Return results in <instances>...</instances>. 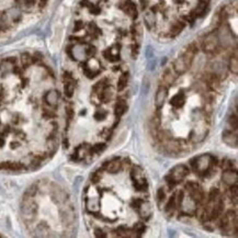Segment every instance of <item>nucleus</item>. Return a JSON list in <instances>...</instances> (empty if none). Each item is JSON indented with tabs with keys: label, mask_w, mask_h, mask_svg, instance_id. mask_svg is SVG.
Masks as SVG:
<instances>
[{
	"label": "nucleus",
	"mask_w": 238,
	"mask_h": 238,
	"mask_svg": "<svg viewBox=\"0 0 238 238\" xmlns=\"http://www.w3.org/2000/svg\"><path fill=\"white\" fill-rule=\"evenodd\" d=\"M196 53V47L194 46V44H191L190 46L186 48V51L183 53V55H181L180 57H178L173 63V70L177 74H184L186 70L190 68L192 62L194 59Z\"/></svg>",
	"instance_id": "nucleus-1"
},
{
	"label": "nucleus",
	"mask_w": 238,
	"mask_h": 238,
	"mask_svg": "<svg viewBox=\"0 0 238 238\" xmlns=\"http://www.w3.org/2000/svg\"><path fill=\"white\" fill-rule=\"evenodd\" d=\"M189 173V169L186 166L184 165H178L175 168H172V170L170 171V175H169V179L167 180V183H168L169 188H172L175 184L181 182L184 178L188 176Z\"/></svg>",
	"instance_id": "nucleus-2"
},
{
	"label": "nucleus",
	"mask_w": 238,
	"mask_h": 238,
	"mask_svg": "<svg viewBox=\"0 0 238 238\" xmlns=\"http://www.w3.org/2000/svg\"><path fill=\"white\" fill-rule=\"evenodd\" d=\"M196 162H194V165H196V170L201 173H205L211 169V167L213 166V165L216 164L217 159L214 158L213 156L206 155V154H205V155H202V156H200V157L196 158Z\"/></svg>",
	"instance_id": "nucleus-3"
},
{
	"label": "nucleus",
	"mask_w": 238,
	"mask_h": 238,
	"mask_svg": "<svg viewBox=\"0 0 238 238\" xmlns=\"http://www.w3.org/2000/svg\"><path fill=\"white\" fill-rule=\"evenodd\" d=\"M31 198L32 196L25 198L22 203V207H21L22 216L25 221H32L35 217V214L37 212V205L34 203V201Z\"/></svg>",
	"instance_id": "nucleus-4"
},
{
	"label": "nucleus",
	"mask_w": 238,
	"mask_h": 238,
	"mask_svg": "<svg viewBox=\"0 0 238 238\" xmlns=\"http://www.w3.org/2000/svg\"><path fill=\"white\" fill-rule=\"evenodd\" d=\"M218 43H220V40H218V36L216 35L215 33H209L205 38L203 40L202 43V48L205 53H214L216 51V48L218 47Z\"/></svg>",
	"instance_id": "nucleus-5"
},
{
	"label": "nucleus",
	"mask_w": 238,
	"mask_h": 238,
	"mask_svg": "<svg viewBox=\"0 0 238 238\" xmlns=\"http://www.w3.org/2000/svg\"><path fill=\"white\" fill-rule=\"evenodd\" d=\"M167 97H168V90H167V88L165 87V86H161V87L158 88L157 92H156V97H155V104L158 109L164 106Z\"/></svg>",
	"instance_id": "nucleus-6"
},
{
	"label": "nucleus",
	"mask_w": 238,
	"mask_h": 238,
	"mask_svg": "<svg viewBox=\"0 0 238 238\" xmlns=\"http://www.w3.org/2000/svg\"><path fill=\"white\" fill-rule=\"evenodd\" d=\"M223 141L225 144L231 147H237V134L233 133V131L226 130L223 133Z\"/></svg>",
	"instance_id": "nucleus-7"
},
{
	"label": "nucleus",
	"mask_w": 238,
	"mask_h": 238,
	"mask_svg": "<svg viewBox=\"0 0 238 238\" xmlns=\"http://www.w3.org/2000/svg\"><path fill=\"white\" fill-rule=\"evenodd\" d=\"M223 181L227 186H233L237 182V172L233 169H226L223 173Z\"/></svg>",
	"instance_id": "nucleus-8"
},
{
	"label": "nucleus",
	"mask_w": 238,
	"mask_h": 238,
	"mask_svg": "<svg viewBox=\"0 0 238 238\" xmlns=\"http://www.w3.org/2000/svg\"><path fill=\"white\" fill-rule=\"evenodd\" d=\"M59 100V93L56 90H51L45 94V101L48 106L51 107H56Z\"/></svg>",
	"instance_id": "nucleus-9"
},
{
	"label": "nucleus",
	"mask_w": 238,
	"mask_h": 238,
	"mask_svg": "<svg viewBox=\"0 0 238 238\" xmlns=\"http://www.w3.org/2000/svg\"><path fill=\"white\" fill-rule=\"evenodd\" d=\"M72 55L76 61H82L87 55V51L81 45H76L72 48Z\"/></svg>",
	"instance_id": "nucleus-10"
},
{
	"label": "nucleus",
	"mask_w": 238,
	"mask_h": 238,
	"mask_svg": "<svg viewBox=\"0 0 238 238\" xmlns=\"http://www.w3.org/2000/svg\"><path fill=\"white\" fill-rule=\"evenodd\" d=\"M23 169V165L20 162H14V161H5L0 164V170H11L17 171Z\"/></svg>",
	"instance_id": "nucleus-11"
},
{
	"label": "nucleus",
	"mask_w": 238,
	"mask_h": 238,
	"mask_svg": "<svg viewBox=\"0 0 238 238\" xmlns=\"http://www.w3.org/2000/svg\"><path fill=\"white\" fill-rule=\"evenodd\" d=\"M104 56H106L107 59H109V61L117 62L120 56V48L117 46L111 47V48H109V50L104 53Z\"/></svg>",
	"instance_id": "nucleus-12"
},
{
	"label": "nucleus",
	"mask_w": 238,
	"mask_h": 238,
	"mask_svg": "<svg viewBox=\"0 0 238 238\" xmlns=\"http://www.w3.org/2000/svg\"><path fill=\"white\" fill-rule=\"evenodd\" d=\"M123 9H124V11H125L126 13H127L132 19H135L137 17V9H136V7H135L134 3L131 2V1H128V0H125V1H124Z\"/></svg>",
	"instance_id": "nucleus-13"
},
{
	"label": "nucleus",
	"mask_w": 238,
	"mask_h": 238,
	"mask_svg": "<svg viewBox=\"0 0 238 238\" xmlns=\"http://www.w3.org/2000/svg\"><path fill=\"white\" fill-rule=\"evenodd\" d=\"M127 110V103H126L125 100L121 99L119 100V101L117 102V104H115L114 107V113L117 117H121V115H123L124 113H125V111Z\"/></svg>",
	"instance_id": "nucleus-14"
},
{
	"label": "nucleus",
	"mask_w": 238,
	"mask_h": 238,
	"mask_svg": "<svg viewBox=\"0 0 238 238\" xmlns=\"http://www.w3.org/2000/svg\"><path fill=\"white\" fill-rule=\"evenodd\" d=\"M190 193H191V199L196 203L202 202L203 199H204V192H203V190L200 188V186H198V188H196L194 190L190 191Z\"/></svg>",
	"instance_id": "nucleus-15"
},
{
	"label": "nucleus",
	"mask_w": 238,
	"mask_h": 238,
	"mask_svg": "<svg viewBox=\"0 0 238 238\" xmlns=\"http://www.w3.org/2000/svg\"><path fill=\"white\" fill-rule=\"evenodd\" d=\"M144 21H145V24L148 29H153L156 24V16L154 12L151 11H148L144 14Z\"/></svg>",
	"instance_id": "nucleus-16"
},
{
	"label": "nucleus",
	"mask_w": 238,
	"mask_h": 238,
	"mask_svg": "<svg viewBox=\"0 0 238 238\" xmlns=\"http://www.w3.org/2000/svg\"><path fill=\"white\" fill-rule=\"evenodd\" d=\"M137 210H138L139 215H141V217H144V218L148 217V216L151 215V209L149 203L141 202V204H139V206L137 207Z\"/></svg>",
	"instance_id": "nucleus-17"
},
{
	"label": "nucleus",
	"mask_w": 238,
	"mask_h": 238,
	"mask_svg": "<svg viewBox=\"0 0 238 238\" xmlns=\"http://www.w3.org/2000/svg\"><path fill=\"white\" fill-rule=\"evenodd\" d=\"M122 167V162L120 161V159H113L112 161L108 162L107 165V170L111 173H117V171L121 169Z\"/></svg>",
	"instance_id": "nucleus-18"
},
{
	"label": "nucleus",
	"mask_w": 238,
	"mask_h": 238,
	"mask_svg": "<svg viewBox=\"0 0 238 238\" xmlns=\"http://www.w3.org/2000/svg\"><path fill=\"white\" fill-rule=\"evenodd\" d=\"M175 80H176L175 72L171 69H167L166 72H164V75H162V81H164V83H166L167 86H169V85H171V83H173Z\"/></svg>",
	"instance_id": "nucleus-19"
},
{
	"label": "nucleus",
	"mask_w": 238,
	"mask_h": 238,
	"mask_svg": "<svg viewBox=\"0 0 238 238\" xmlns=\"http://www.w3.org/2000/svg\"><path fill=\"white\" fill-rule=\"evenodd\" d=\"M128 82V72H124L120 76L119 81H117V90L119 91H123L126 87H127Z\"/></svg>",
	"instance_id": "nucleus-20"
},
{
	"label": "nucleus",
	"mask_w": 238,
	"mask_h": 238,
	"mask_svg": "<svg viewBox=\"0 0 238 238\" xmlns=\"http://www.w3.org/2000/svg\"><path fill=\"white\" fill-rule=\"evenodd\" d=\"M86 205H87L88 211H90V212H96L99 210V202H98L97 198H89L87 200Z\"/></svg>",
	"instance_id": "nucleus-21"
},
{
	"label": "nucleus",
	"mask_w": 238,
	"mask_h": 238,
	"mask_svg": "<svg viewBox=\"0 0 238 238\" xmlns=\"http://www.w3.org/2000/svg\"><path fill=\"white\" fill-rule=\"evenodd\" d=\"M64 90H65L66 97H68V98L72 97V94H74V90H75V85H74V82L72 81V79H69V80H67L65 82Z\"/></svg>",
	"instance_id": "nucleus-22"
},
{
	"label": "nucleus",
	"mask_w": 238,
	"mask_h": 238,
	"mask_svg": "<svg viewBox=\"0 0 238 238\" xmlns=\"http://www.w3.org/2000/svg\"><path fill=\"white\" fill-rule=\"evenodd\" d=\"M184 27V23L183 22H176L171 25V29H170V34L172 36H176L180 33V32L183 30Z\"/></svg>",
	"instance_id": "nucleus-23"
},
{
	"label": "nucleus",
	"mask_w": 238,
	"mask_h": 238,
	"mask_svg": "<svg viewBox=\"0 0 238 238\" xmlns=\"http://www.w3.org/2000/svg\"><path fill=\"white\" fill-rule=\"evenodd\" d=\"M229 70L235 75H237L238 72V61H237V54H236V53L234 56H231V61H229Z\"/></svg>",
	"instance_id": "nucleus-24"
},
{
	"label": "nucleus",
	"mask_w": 238,
	"mask_h": 238,
	"mask_svg": "<svg viewBox=\"0 0 238 238\" xmlns=\"http://www.w3.org/2000/svg\"><path fill=\"white\" fill-rule=\"evenodd\" d=\"M131 177H132V179L134 180V181H136V180L144 178V172H143V170H141V168H138V167H134V168L132 169V172H131Z\"/></svg>",
	"instance_id": "nucleus-25"
},
{
	"label": "nucleus",
	"mask_w": 238,
	"mask_h": 238,
	"mask_svg": "<svg viewBox=\"0 0 238 238\" xmlns=\"http://www.w3.org/2000/svg\"><path fill=\"white\" fill-rule=\"evenodd\" d=\"M6 14H7V17H8L9 20L11 19V20H14V21H17L18 19H20V17H21L20 10L16 9V8H11V9H10Z\"/></svg>",
	"instance_id": "nucleus-26"
},
{
	"label": "nucleus",
	"mask_w": 238,
	"mask_h": 238,
	"mask_svg": "<svg viewBox=\"0 0 238 238\" xmlns=\"http://www.w3.org/2000/svg\"><path fill=\"white\" fill-rule=\"evenodd\" d=\"M111 97H112V90H111V88H109V87H106L103 90H102L101 93H100V98H101L104 102L110 101Z\"/></svg>",
	"instance_id": "nucleus-27"
},
{
	"label": "nucleus",
	"mask_w": 238,
	"mask_h": 238,
	"mask_svg": "<svg viewBox=\"0 0 238 238\" xmlns=\"http://www.w3.org/2000/svg\"><path fill=\"white\" fill-rule=\"evenodd\" d=\"M221 198V193H220V190L216 188H213L210 191V194H209V202H215L217 199Z\"/></svg>",
	"instance_id": "nucleus-28"
},
{
	"label": "nucleus",
	"mask_w": 238,
	"mask_h": 238,
	"mask_svg": "<svg viewBox=\"0 0 238 238\" xmlns=\"http://www.w3.org/2000/svg\"><path fill=\"white\" fill-rule=\"evenodd\" d=\"M206 1H204V0H202L200 3L198 5V7L196 8V14H198V16H200V14L204 13L205 9H206Z\"/></svg>",
	"instance_id": "nucleus-29"
},
{
	"label": "nucleus",
	"mask_w": 238,
	"mask_h": 238,
	"mask_svg": "<svg viewBox=\"0 0 238 238\" xmlns=\"http://www.w3.org/2000/svg\"><path fill=\"white\" fill-rule=\"evenodd\" d=\"M175 207H176V199L172 196V198L168 201V203H167V205H166V209L165 210H166V212H168V213H172Z\"/></svg>",
	"instance_id": "nucleus-30"
},
{
	"label": "nucleus",
	"mask_w": 238,
	"mask_h": 238,
	"mask_svg": "<svg viewBox=\"0 0 238 238\" xmlns=\"http://www.w3.org/2000/svg\"><path fill=\"white\" fill-rule=\"evenodd\" d=\"M104 88H106V83H104V80L103 81H100V82H98L97 85L93 87L94 93L98 94V96H100V93H101L102 90H103Z\"/></svg>",
	"instance_id": "nucleus-31"
},
{
	"label": "nucleus",
	"mask_w": 238,
	"mask_h": 238,
	"mask_svg": "<svg viewBox=\"0 0 238 238\" xmlns=\"http://www.w3.org/2000/svg\"><path fill=\"white\" fill-rule=\"evenodd\" d=\"M21 62H22L23 66H29L31 65L32 63V57L30 54H27V53H24V54H22V56H21Z\"/></svg>",
	"instance_id": "nucleus-32"
},
{
	"label": "nucleus",
	"mask_w": 238,
	"mask_h": 238,
	"mask_svg": "<svg viewBox=\"0 0 238 238\" xmlns=\"http://www.w3.org/2000/svg\"><path fill=\"white\" fill-rule=\"evenodd\" d=\"M12 63H9L8 61H6V62H3L2 64H1V66H0V69H1V72H10V70L12 69Z\"/></svg>",
	"instance_id": "nucleus-33"
},
{
	"label": "nucleus",
	"mask_w": 238,
	"mask_h": 238,
	"mask_svg": "<svg viewBox=\"0 0 238 238\" xmlns=\"http://www.w3.org/2000/svg\"><path fill=\"white\" fill-rule=\"evenodd\" d=\"M171 103H172L173 106H176V107L182 106V104H183V98H182V96H180V94L176 96V97L172 99V101H171Z\"/></svg>",
	"instance_id": "nucleus-34"
},
{
	"label": "nucleus",
	"mask_w": 238,
	"mask_h": 238,
	"mask_svg": "<svg viewBox=\"0 0 238 238\" xmlns=\"http://www.w3.org/2000/svg\"><path fill=\"white\" fill-rule=\"evenodd\" d=\"M166 200V192H165L164 189H159L157 192V201L158 203H161Z\"/></svg>",
	"instance_id": "nucleus-35"
},
{
	"label": "nucleus",
	"mask_w": 238,
	"mask_h": 238,
	"mask_svg": "<svg viewBox=\"0 0 238 238\" xmlns=\"http://www.w3.org/2000/svg\"><path fill=\"white\" fill-rule=\"evenodd\" d=\"M231 198L234 199V201H235V203L237 202V186H236V184H233V186H231Z\"/></svg>",
	"instance_id": "nucleus-36"
},
{
	"label": "nucleus",
	"mask_w": 238,
	"mask_h": 238,
	"mask_svg": "<svg viewBox=\"0 0 238 238\" xmlns=\"http://www.w3.org/2000/svg\"><path fill=\"white\" fill-rule=\"evenodd\" d=\"M229 124L231 125V127L234 128V130H237V115L236 114H234V115H231V119H229Z\"/></svg>",
	"instance_id": "nucleus-37"
},
{
	"label": "nucleus",
	"mask_w": 238,
	"mask_h": 238,
	"mask_svg": "<svg viewBox=\"0 0 238 238\" xmlns=\"http://www.w3.org/2000/svg\"><path fill=\"white\" fill-rule=\"evenodd\" d=\"M107 114H108V113H107L106 111H98V112L94 114V117L97 120H103L104 117H107Z\"/></svg>",
	"instance_id": "nucleus-38"
},
{
	"label": "nucleus",
	"mask_w": 238,
	"mask_h": 238,
	"mask_svg": "<svg viewBox=\"0 0 238 238\" xmlns=\"http://www.w3.org/2000/svg\"><path fill=\"white\" fill-rule=\"evenodd\" d=\"M134 228H135V231H136V233H139V234H141L143 231H145V225L144 224H136L134 226Z\"/></svg>",
	"instance_id": "nucleus-39"
},
{
	"label": "nucleus",
	"mask_w": 238,
	"mask_h": 238,
	"mask_svg": "<svg viewBox=\"0 0 238 238\" xmlns=\"http://www.w3.org/2000/svg\"><path fill=\"white\" fill-rule=\"evenodd\" d=\"M104 148H106V146H104L103 144H98V145H94L92 149L94 151V153H100V151H102Z\"/></svg>",
	"instance_id": "nucleus-40"
},
{
	"label": "nucleus",
	"mask_w": 238,
	"mask_h": 238,
	"mask_svg": "<svg viewBox=\"0 0 238 238\" xmlns=\"http://www.w3.org/2000/svg\"><path fill=\"white\" fill-rule=\"evenodd\" d=\"M183 199H184V193H183V191H179V193H178V205L179 206H181V203H182V201H183Z\"/></svg>",
	"instance_id": "nucleus-41"
},
{
	"label": "nucleus",
	"mask_w": 238,
	"mask_h": 238,
	"mask_svg": "<svg viewBox=\"0 0 238 238\" xmlns=\"http://www.w3.org/2000/svg\"><path fill=\"white\" fill-rule=\"evenodd\" d=\"M23 2H24V5L27 6V7H32V6L35 5L36 0H23Z\"/></svg>",
	"instance_id": "nucleus-42"
},
{
	"label": "nucleus",
	"mask_w": 238,
	"mask_h": 238,
	"mask_svg": "<svg viewBox=\"0 0 238 238\" xmlns=\"http://www.w3.org/2000/svg\"><path fill=\"white\" fill-rule=\"evenodd\" d=\"M91 180L92 182H94V183H97V182H99V180H101V177H100L98 173H94L93 176L91 177Z\"/></svg>",
	"instance_id": "nucleus-43"
},
{
	"label": "nucleus",
	"mask_w": 238,
	"mask_h": 238,
	"mask_svg": "<svg viewBox=\"0 0 238 238\" xmlns=\"http://www.w3.org/2000/svg\"><path fill=\"white\" fill-rule=\"evenodd\" d=\"M94 235L98 236V237H99V236H102V237H103V236H106V235L103 234V231H102L100 228H97V229H96V233H94Z\"/></svg>",
	"instance_id": "nucleus-44"
},
{
	"label": "nucleus",
	"mask_w": 238,
	"mask_h": 238,
	"mask_svg": "<svg viewBox=\"0 0 238 238\" xmlns=\"http://www.w3.org/2000/svg\"><path fill=\"white\" fill-rule=\"evenodd\" d=\"M141 8H143V9H145V8L148 6L149 0H141Z\"/></svg>",
	"instance_id": "nucleus-45"
},
{
	"label": "nucleus",
	"mask_w": 238,
	"mask_h": 238,
	"mask_svg": "<svg viewBox=\"0 0 238 238\" xmlns=\"http://www.w3.org/2000/svg\"><path fill=\"white\" fill-rule=\"evenodd\" d=\"M3 144H5V141H3V139L0 138V147H2V146H3Z\"/></svg>",
	"instance_id": "nucleus-46"
},
{
	"label": "nucleus",
	"mask_w": 238,
	"mask_h": 238,
	"mask_svg": "<svg viewBox=\"0 0 238 238\" xmlns=\"http://www.w3.org/2000/svg\"><path fill=\"white\" fill-rule=\"evenodd\" d=\"M90 1H91V2H97L98 0H90Z\"/></svg>",
	"instance_id": "nucleus-47"
}]
</instances>
